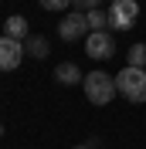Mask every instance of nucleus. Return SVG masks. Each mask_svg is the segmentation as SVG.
<instances>
[{
  "label": "nucleus",
  "mask_w": 146,
  "mask_h": 149,
  "mask_svg": "<svg viewBox=\"0 0 146 149\" xmlns=\"http://www.w3.org/2000/svg\"><path fill=\"white\" fill-rule=\"evenodd\" d=\"M116 88H119V95H122L126 102L143 105L146 102V68L126 65L122 71H119V78H116Z\"/></svg>",
  "instance_id": "nucleus-1"
},
{
  "label": "nucleus",
  "mask_w": 146,
  "mask_h": 149,
  "mask_svg": "<svg viewBox=\"0 0 146 149\" xmlns=\"http://www.w3.org/2000/svg\"><path fill=\"white\" fill-rule=\"evenodd\" d=\"M82 88H85V98H88L92 105H109L112 98H116V78H112L109 71H88L85 74V81H82Z\"/></svg>",
  "instance_id": "nucleus-2"
},
{
  "label": "nucleus",
  "mask_w": 146,
  "mask_h": 149,
  "mask_svg": "<svg viewBox=\"0 0 146 149\" xmlns=\"http://www.w3.org/2000/svg\"><path fill=\"white\" fill-rule=\"evenodd\" d=\"M139 17V3L136 0H112L109 7V31H129Z\"/></svg>",
  "instance_id": "nucleus-3"
},
{
  "label": "nucleus",
  "mask_w": 146,
  "mask_h": 149,
  "mask_svg": "<svg viewBox=\"0 0 146 149\" xmlns=\"http://www.w3.org/2000/svg\"><path fill=\"white\" fill-rule=\"evenodd\" d=\"M85 54L95 58V61H109L116 54V37H112V31H92L85 37Z\"/></svg>",
  "instance_id": "nucleus-4"
},
{
  "label": "nucleus",
  "mask_w": 146,
  "mask_h": 149,
  "mask_svg": "<svg viewBox=\"0 0 146 149\" xmlns=\"http://www.w3.org/2000/svg\"><path fill=\"white\" fill-rule=\"evenodd\" d=\"M58 34L61 41H82L88 34V20H85V10H68L65 20L58 24Z\"/></svg>",
  "instance_id": "nucleus-5"
},
{
  "label": "nucleus",
  "mask_w": 146,
  "mask_h": 149,
  "mask_svg": "<svg viewBox=\"0 0 146 149\" xmlns=\"http://www.w3.org/2000/svg\"><path fill=\"white\" fill-rule=\"evenodd\" d=\"M20 61H24V41L0 34V71H14Z\"/></svg>",
  "instance_id": "nucleus-6"
},
{
  "label": "nucleus",
  "mask_w": 146,
  "mask_h": 149,
  "mask_svg": "<svg viewBox=\"0 0 146 149\" xmlns=\"http://www.w3.org/2000/svg\"><path fill=\"white\" fill-rule=\"evenodd\" d=\"M55 81L58 85H82L85 81V74L78 65H72V61H61V65L55 68Z\"/></svg>",
  "instance_id": "nucleus-7"
},
{
  "label": "nucleus",
  "mask_w": 146,
  "mask_h": 149,
  "mask_svg": "<svg viewBox=\"0 0 146 149\" xmlns=\"http://www.w3.org/2000/svg\"><path fill=\"white\" fill-rule=\"evenodd\" d=\"M24 54H27V58H34V61L48 58V54H51V44H48V37H41V34H31L27 41H24Z\"/></svg>",
  "instance_id": "nucleus-8"
},
{
  "label": "nucleus",
  "mask_w": 146,
  "mask_h": 149,
  "mask_svg": "<svg viewBox=\"0 0 146 149\" xmlns=\"http://www.w3.org/2000/svg\"><path fill=\"white\" fill-rule=\"evenodd\" d=\"M4 34L14 37V41H27V37H31V27H27V20H24V17H17V14H14V17L4 20Z\"/></svg>",
  "instance_id": "nucleus-9"
},
{
  "label": "nucleus",
  "mask_w": 146,
  "mask_h": 149,
  "mask_svg": "<svg viewBox=\"0 0 146 149\" xmlns=\"http://www.w3.org/2000/svg\"><path fill=\"white\" fill-rule=\"evenodd\" d=\"M85 20H88V31H109V10H88L85 14Z\"/></svg>",
  "instance_id": "nucleus-10"
},
{
  "label": "nucleus",
  "mask_w": 146,
  "mask_h": 149,
  "mask_svg": "<svg viewBox=\"0 0 146 149\" xmlns=\"http://www.w3.org/2000/svg\"><path fill=\"white\" fill-rule=\"evenodd\" d=\"M126 65H133V68H146V44H133V47H129Z\"/></svg>",
  "instance_id": "nucleus-11"
},
{
  "label": "nucleus",
  "mask_w": 146,
  "mask_h": 149,
  "mask_svg": "<svg viewBox=\"0 0 146 149\" xmlns=\"http://www.w3.org/2000/svg\"><path fill=\"white\" fill-rule=\"evenodd\" d=\"M37 3H41L44 10H65L68 3H72V0H37Z\"/></svg>",
  "instance_id": "nucleus-12"
},
{
  "label": "nucleus",
  "mask_w": 146,
  "mask_h": 149,
  "mask_svg": "<svg viewBox=\"0 0 146 149\" xmlns=\"http://www.w3.org/2000/svg\"><path fill=\"white\" fill-rule=\"evenodd\" d=\"M72 3H75L78 10H85V14H88V10H95V7H99L102 0H72Z\"/></svg>",
  "instance_id": "nucleus-13"
},
{
  "label": "nucleus",
  "mask_w": 146,
  "mask_h": 149,
  "mask_svg": "<svg viewBox=\"0 0 146 149\" xmlns=\"http://www.w3.org/2000/svg\"><path fill=\"white\" fill-rule=\"evenodd\" d=\"M75 149H99V139H88V142H82V146H75Z\"/></svg>",
  "instance_id": "nucleus-14"
},
{
  "label": "nucleus",
  "mask_w": 146,
  "mask_h": 149,
  "mask_svg": "<svg viewBox=\"0 0 146 149\" xmlns=\"http://www.w3.org/2000/svg\"><path fill=\"white\" fill-rule=\"evenodd\" d=\"M0 136H4V125H0Z\"/></svg>",
  "instance_id": "nucleus-15"
}]
</instances>
